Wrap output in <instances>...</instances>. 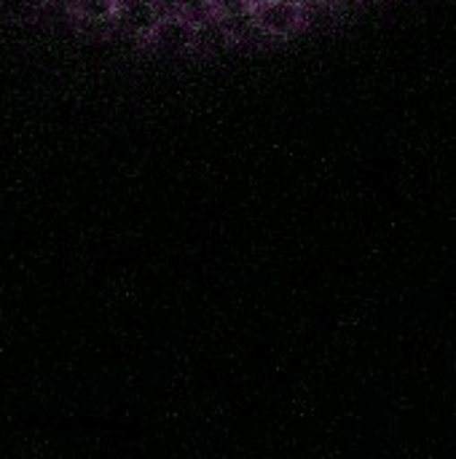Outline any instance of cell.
Masks as SVG:
<instances>
[{
    "label": "cell",
    "instance_id": "7a4b0ae2",
    "mask_svg": "<svg viewBox=\"0 0 456 459\" xmlns=\"http://www.w3.org/2000/svg\"><path fill=\"white\" fill-rule=\"evenodd\" d=\"M142 43L151 46L153 51H161V54H185V51H194L196 24L191 19H185L183 13H167V16H161L156 22V27L151 30V35Z\"/></svg>",
    "mask_w": 456,
    "mask_h": 459
},
{
    "label": "cell",
    "instance_id": "277c9868",
    "mask_svg": "<svg viewBox=\"0 0 456 459\" xmlns=\"http://www.w3.org/2000/svg\"><path fill=\"white\" fill-rule=\"evenodd\" d=\"M75 19L86 24H110L116 19L118 0H67Z\"/></svg>",
    "mask_w": 456,
    "mask_h": 459
},
{
    "label": "cell",
    "instance_id": "52a82bcc",
    "mask_svg": "<svg viewBox=\"0 0 456 459\" xmlns=\"http://www.w3.org/2000/svg\"><path fill=\"white\" fill-rule=\"evenodd\" d=\"M328 5H339V3H347V0H325Z\"/></svg>",
    "mask_w": 456,
    "mask_h": 459
},
{
    "label": "cell",
    "instance_id": "6da1fadb",
    "mask_svg": "<svg viewBox=\"0 0 456 459\" xmlns=\"http://www.w3.org/2000/svg\"><path fill=\"white\" fill-rule=\"evenodd\" d=\"M255 24L263 35L269 38H285L298 32L306 19H304V0H269L263 5L253 8Z\"/></svg>",
    "mask_w": 456,
    "mask_h": 459
},
{
    "label": "cell",
    "instance_id": "5b68a950",
    "mask_svg": "<svg viewBox=\"0 0 456 459\" xmlns=\"http://www.w3.org/2000/svg\"><path fill=\"white\" fill-rule=\"evenodd\" d=\"M177 13L191 19L194 24H204L215 19V0H177Z\"/></svg>",
    "mask_w": 456,
    "mask_h": 459
},
{
    "label": "cell",
    "instance_id": "3957f363",
    "mask_svg": "<svg viewBox=\"0 0 456 459\" xmlns=\"http://www.w3.org/2000/svg\"><path fill=\"white\" fill-rule=\"evenodd\" d=\"M159 19H161V11H159L156 0H118L113 24H118L124 32H132L145 40Z\"/></svg>",
    "mask_w": 456,
    "mask_h": 459
},
{
    "label": "cell",
    "instance_id": "8992f818",
    "mask_svg": "<svg viewBox=\"0 0 456 459\" xmlns=\"http://www.w3.org/2000/svg\"><path fill=\"white\" fill-rule=\"evenodd\" d=\"M250 3H253V8H255V5H263V3H269V0H250Z\"/></svg>",
    "mask_w": 456,
    "mask_h": 459
}]
</instances>
